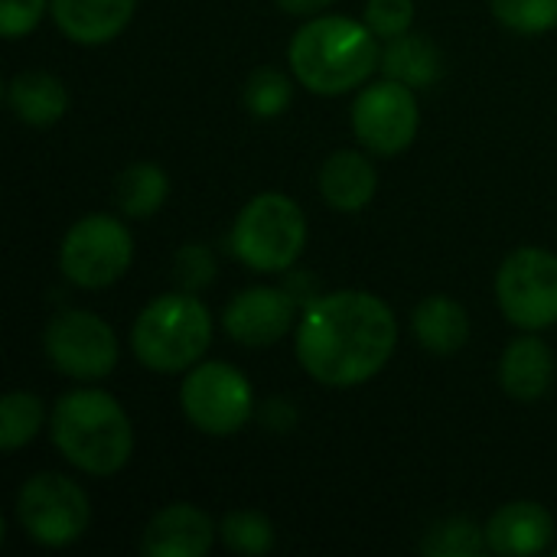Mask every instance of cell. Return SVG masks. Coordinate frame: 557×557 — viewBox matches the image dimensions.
<instances>
[{"mask_svg": "<svg viewBox=\"0 0 557 557\" xmlns=\"http://www.w3.org/2000/svg\"><path fill=\"white\" fill-rule=\"evenodd\" d=\"M395 343V313L369 290L323 294L297 323V359L313 382L330 388L375 379L388 366Z\"/></svg>", "mask_w": 557, "mask_h": 557, "instance_id": "6da1fadb", "label": "cell"}, {"mask_svg": "<svg viewBox=\"0 0 557 557\" xmlns=\"http://www.w3.org/2000/svg\"><path fill=\"white\" fill-rule=\"evenodd\" d=\"M290 72L313 95H346L359 88L379 65L375 33L349 16H313L287 49Z\"/></svg>", "mask_w": 557, "mask_h": 557, "instance_id": "7a4b0ae2", "label": "cell"}, {"mask_svg": "<svg viewBox=\"0 0 557 557\" xmlns=\"http://www.w3.org/2000/svg\"><path fill=\"white\" fill-rule=\"evenodd\" d=\"M52 444L82 473L111 476L134 454V428L108 392L82 388L55 401Z\"/></svg>", "mask_w": 557, "mask_h": 557, "instance_id": "3957f363", "label": "cell"}, {"mask_svg": "<svg viewBox=\"0 0 557 557\" xmlns=\"http://www.w3.org/2000/svg\"><path fill=\"white\" fill-rule=\"evenodd\" d=\"M212 343V317L189 290L150 300L131 330V349L153 372H183L196 366Z\"/></svg>", "mask_w": 557, "mask_h": 557, "instance_id": "277c9868", "label": "cell"}, {"mask_svg": "<svg viewBox=\"0 0 557 557\" xmlns=\"http://www.w3.org/2000/svg\"><path fill=\"white\" fill-rule=\"evenodd\" d=\"M307 245V219L284 193L255 196L235 219L232 251L251 271H287Z\"/></svg>", "mask_w": 557, "mask_h": 557, "instance_id": "5b68a950", "label": "cell"}, {"mask_svg": "<svg viewBox=\"0 0 557 557\" xmlns=\"http://www.w3.org/2000/svg\"><path fill=\"white\" fill-rule=\"evenodd\" d=\"M134 261V238L121 219L85 215L78 219L59 248V268L65 281L85 290H101L124 277Z\"/></svg>", "mask_w": 557, "mask_h": 557, "instance_id": "8992f818", "label": "cell"}, {"mask_svg": "<svg viewBox=\"0 0 557 557\" xmlns=\"http://www.w3.org/2000/svg\"><path fill=\"white\" fill-rule=\"evenodd\" d=\"M13 509L20 529L46 548H65L78 542L91 519L85 490L59 473H36L26 480Z\"/></svg>", "mask_w": 557, "mask_h": 557, "instance_id": "52a82bcc", "label": "cell"}, {"mask_svg": "<svg viewBox=\"0 0 557 557\" xmlns=\"http://www.w3.org/2000/svg\"><path fill=\"white\" fill-rule=\"evenodd\" d=\"M180 405L196 431L209 437H228L251 421L255 395L248 379L235 366L202 362L183 379Z\"/></svg>", "mask_w": 557, "mask_h": 557, "instance_id": "ba28073f", "label": "cell"}, {"mask_svg": "<svg viewBox=\"0 0 557 557\" xmlns=\"http://www.w3.org/2000/svg\"><path fill=\"white\" fill-rule=\"evenodd\" d=\"M496 300L506 320L539 333L557 323V255L545 248H516L496 274Z\"/></svg>", "mask_w": 557, "mask_h": 557, "instance_id": "9c48e42d", "label": "cell"}, {"mask_svg": "<svg viewBox=\"0 0 557 557\" xmlns=\"http://www.w3.org/2000/svg\"><path fill=\"white\" fill-rule=\"evenodd\" d=\"M42 349L52 369L75 382H98L117 366L114 330L88 310H65L49 320Z\"/></svg>", "mask_w": 557, "mask_h": 557, "instance_id": "30bf717a", "label": "cell"}, {"mask_svg": "<svg viewBox=\"0 0 557 557\" xmlns=\"http://www.w3.org/2000/svg\"><path fill=\"white\" fill-rule=\"evenodd\" d=\"M418 98L414 88L395 78L369 85L352 104L356 137L379 157H395L418 137Z\"/></svg>", "mask_w": 557, "mask_h": 557, "instance_id": "8fae6325", "label": "cell"}, {"mask_svg": "<svg viewBox=\"0 0 557 557\" xmlns=\"http://www.w3.org/2000/svg\"><path fill=\"white\" fill-rule=\"evenodd\" d=\"M222 326L248 349L274 346L294 326V300L277 287H248L225 307Z\"/></svg>", "mask_w": 557, "mask_h": 557, "instance_id": "7c38bea8", "label": "cell"}, {"mask_svg": "<svg viewBox=\"0 0 557 557\" xmlns=\"http://www.w3.org/2000/svg\"><path fill=\"white\" fill-rule=\"evenodd\" d=\"M215 542V522L209 512L189 503H173L160 509L140 539V552L147 557H202Z\"/></svg>", "mask_w": 557, "mask_h": 557, "instance_id": "4fadbf2b", "label": "cell"}, {"mask_svg": "<svg viewBox=\"0 0 557 557\" xmlns=\"http://www.w3.org/2000/svg\"><path fill=\"white\" fill-rule=\"evenodd\" d=\"M555 539V519L539 503H509L486 522V545L496 555L529 557L548 552Z\"/></svg>", "mask_w": 557, "mask_h": 557, "instance_id": "5bb4252c", "label": "cell"}, {"mask_svg": "<svg viewBox=\"0 0 557 557\" xmlns=\"http://www.w3.org/2000/svg\"><path fill=\"white\" fill-rule=\"evenodd\" d=\"M137 0H52L55 26L82 46L111 42L134 16Z\"/></svg>", "mask_w": 557, "mask_h": 557, "instance_id": "9a60e30c", "label": "cell"}, {"mask_svg": "<svg viewBox=\"0 0 557 557\" xmlns=\"http://www.w3.org/2000/svg\"><path fill=\"white\" fill-rule=\"evenodd\" d=\"M320 196L336 212H359L372 202L379 176L366 153L339 150L320 166Z\"/></svg>", "mask_w": 557, "mask_h": 557, "instance_id": "2e32d148", "label": "cell"}, {"mask_svg": "<svg viewBox=\"0 0 557 557\" xmlns=\"http://www.w3.org/2000/svg\"><path fill=\"white\" fill-rule=\"evenodd\" d=\"M552 375H555V359H552L548 346L535 336H522V339L509 343V349L503 352L499 382H503L506 395L522 405L539 401L552 388Z\"/></svg>", "mask_w": 557, "mask_h": 557, "instance_id": "e0dca14e", "label": "cell"}, {"mask_svg": "<svg viewBox=\"0 0 557 557\" xmlns=\"http://www.w3.org/2000/svg\"><path fill=\"white\" fill-rule=\"evenodd\" d=\"M411 330L431 356H457L470 339V317L454 297L431 294L414 307Z\"/></svg>", "mask_w": 557, "mask_h": 557, "instance_id": "ac0fdd59", "label": "cell"}, {"mask_svg": "<svg viewBox=\"0 0 557 557\" xmlns=\"http://www.w3.org/2000/svg\"><path fill=\"white\" fill-rule=\"evenodd\" d=\"M7 104L23 124L49 127L69 111V91L52 72L26 69L7 82Z\"/></svg>", "mask_w": 557, "mask_h": 557, "instance_id": "d6986e66", "label": "cell"}, {"mask_svg": "<svg viewBox=\"0 0 557 557\" xmlns=\"http://www.w3.org/2000/svg\"><path fill=\"white\" fill-rule=\"evenodd\" d=\"M379 69L395 82H405L411 88H428L441 78L444 62H441L437 46L428 36L405 33V36L388 39V49H385Z\"/></svg>", "mask_w": 557, "mask_h": 557, "instance_id": "ffe728a7", "label": "cell"}, {"mask_svg": "<svg viewBox=\"0 0 557 557\" xmlns=\"http://www.w3.org/2000/svg\"><path fill=\"white\" fill-rule=\"evenodd\" d=\"M170 193V180L157 163H134L114 183V202L127 219H150Z\"/></svg>", "mask_w": 557, "mask_h": 557, "instance_id": "44dd1931", "label": "cell"}, {"mask_svg": "<svg viewBox=\"0 0 557 557\" xmlns=\"http://www.w3.org/2000/svg\"><path fill=\"white\" fill-rule=\"evenodd\" d=\"M46 421V408L29 392H10L0 401V450L13 454L26 447Z\"/></svg>", "mask_w": 557, "mask_h": 557, "instance_id": "7402d4cb", "label": "cell"}, {"mask_svg": "<svg viewBox=\"0 0 557 557\" xmlns=\"http://www.w3.org/2000/svg\"><path fill=\"white\" fill-rule=\"evenodd\" d=\"M418 548L428 557H480L490 552L486 529H480L470 519H444L431 525Z\"/></svg>", "mask_w": 557, "mask_h": 557, "instance_id": "603a6c76", "label": "cell"}, {"mask_svg": "<svg viewBox=\"0 0 557 557\" xmlns=\"http://www.w3.org/2000/svg\"><path fill=\"white\" fill-rule=\"evenodd\" d=\"M219 535L235 555H268L274 548V525L251 509L228 512L219 525Z\"/></svg>", "mask_w": 557, "mask_h": 557, "instance_id": "cb8c5ba5", "label": "cell"}, {"mask_svg": "<svg viewBox=\"0 0 557 557\" xmlns=\"http://www.w3.org/2000/svg\"><path fill=\"white\" fill-rule=\"evenodd\" d=\"M493 16L525 36L548 33L557 26V0H490Z\"/></svg>", "mask_w": 557, "mask_h": 557, "instance_id": "d4e9b609", "label": "cell"}, {"mask_svg": "<svg viewBox=\"0 0 557 557\" xmlns=\"http://www.w3.org/2000/svg\"><path fill=\"white\" fill-rule=\"evenodd\" d=\"M290 82L284 72L264 65L255 69L251 78L245 82V104L255 117H277L287 104H290Z\"/></svg>", "mask_w": 557, "mask_h": 557, "instance_id": "484cf974", "label": "cell"}, {"mask_svg": "<svg viewBox=\"0 0 557 557\" xmlns=\"http://www.w3.org/2000/svg\"><path fill=\"white\" fill-rule=\"evenodd\" d=\"M411 23H414V0H369L366 3V26L382 39L411 33Z\"/></svg>", "mask_w": 557, "mask_h": 557, "instance_id": "4316f807", "label": "cell"}, {"mask_svg": "<svg viewBox=\"0 0 557 557\" xmlns=\"http://www.w3.org/2000/svg\"><path fill=\"white\" fill-rule=\"evenodd\" d=\"M173 277L180 281L183 290H199L206 287L212 277H215V258L209 248L202 245H186L176 251V261H173Z\"/></svg>", "mask_w": 557, "mask_h": 557, "instance_id": "83f0119b", "label": "cell"}, {"mask_svg": "<svg viewBox=\"0 0 557 557\" xmlns=\"http://www.w3.org/2000/svg\"><path fill=\"white\" fill-rule=\"evenodd\" d=\"M42 13L46 0H0V33L7 39H20L29 29H36Z\"/></svg>", "mask_w": 557, "mask_h": 557, "instance_id": "f1b7e54d", "label": "cell"}, {"mask_svg": "<svg viewBox=\"0 0 557 557\" xmlns=\"http://www.w3.org/2000/svg\"><path fill=\"white\" fill-rule=\"evenodd\" d=\"M281 10H287L290 16H313V13H320V10H326L330 3H336V0H274Z\"/></svg>", "mask_w": 557, "mask_h": 557, "instance_id": "f546056e", "label": "cell"}, {"mask_svg": "<svg viewBox=\"0 0 557 557\" xmlns=\"http://www.w3.org/2000/svg\"><path fill=\"white\" fill-rule=\"evenodd\" d=\"M555 557H557V548H555Z\"/></svg>", "mask_w": 557, "mask_h": 557, "instance_id": "4dcf8cb0", "label": "cell"}]
</instances>
